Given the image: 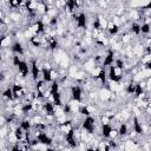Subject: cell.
<instances>
[{
	"label": "cell",
	"mask_w": 151,
	"mask_h": 151,
	"mask_svg": "<svg viewBox=\"0 0 151 151\" xmlns=\"http://www.w3.org/2000/svg\"><path fill=\"white\" fill-rule=\"evenodd\" d=\"M112 96V91L109 87H101L99 90V99L101 101H109L111 99Z\"/></svg>",
	"instance_id": "cell-1"
}]
</instances>
